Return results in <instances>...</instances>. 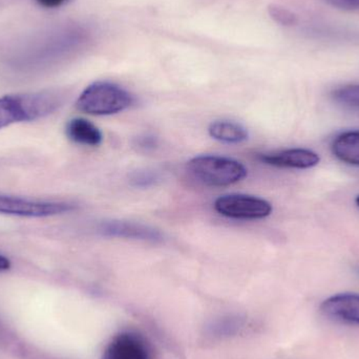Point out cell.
Returning a JSON list of instances; mask_svg holds the SVG:
<instances>
[{
    "label": "cell",
    "instance_id": "1",
    "mask_svg": "<svg viewBox=\"0 0 359 359\" xmlns=\"http://www.w3.org/2000/svg\"><path fill=\"white\" fill-rule=\"evenodd\" d=\"M60 103V96L52 92L0 97V130L46 117L56 111Z\"/></svg>",
    "mask_w": 359,
    "mask_h": 359
},
{
    "label": "cell",
    "instance_id": "2",
    "mask_svg": "<svg viewBox=\"0 0 359 359\" xmlns=\"http://www.w3.org/2000/svg\"><path fill=\"white\" fill-rule=\"evenodd\" d=\"M130 92L116 83L98 81L88 86L80 95L76 107L82 113L93 116H109L121 113L134 104Z\"/></svg>",
    "mask_w": 359,
    "mask_h": 359
},
{
    "label": "cell",
    "instance_id": "3",
    "mask_svg": "<svg viewBox=\"0 0 359 359\" xmlns=\"http://www.w3.org/2000/svg\"><path fill=\"white\" fill-rule=\"evenodd\" d=\"M188 170L201 183L211 187H226L238 183L247 177L244 164L219 156L204 155L192 158Z\"/></svg>",
    "mask_w": 359,
    "mask_h": 359
},
{
    "label": "cell",
    "instance_id": "4",
    "mask_svg": "<svg viewBox=\"0 0 359 359\" xmlns=\"http://www.w3.org/2000/svg\"><path fill=\"white\" fill-rule=\"evenodd\" d=\"M75 205L54 201L31 200L0 194V213L25 217H48L71 212Z\"/></svg>",
    "mask_w": 359,
    "mask_h": 359
},
{
    "label": "cell",
    "instance_id": "5",
    "mask_svg": "<svg viewBox=\"0 0 359 359\" xmlns=\"http://www.w3.org/2000/svg\"><path fill=\"white\" fill-rule=\"evenodd\" d=\"M215 209L219 215L230 219H259L271 215L272 205L257 196L232 194L217 198Z\"/></svg>",
    "mask_w": 359,
    "mask_h": 359
},
{
    "label": "cell",
    "instance_id": "6",
    "mask_svg": "<svg viewBox=\"0 0 359 359\" xmlns=\"http://www.w3.org/2000/svg\"><path fill=\"white\" fill-rule=\"evenodd\" d=\"M103 359H153L144 337L133 331L116 335L105 348Z\"/></svg>",
    "mask_w": 359,
    "mask_h": 359
},
{
    "label": "cell",
    "instance_id": "7",
    "mask_svg": "<svg viewBox=\"0 0 359 359\" xmlns=\"http://www.w3.org/2000/svg\"><path fill=\"white\" fill-rule=\"evenodd\" d=\"M320 311L335 322L359 326V294L341 293L333 295L324 301Z\"/></svg>",
    "mask_w": 359,
    "mask_h": 359
},
{
    "label": "cell",
    "instance_id": "8",
    "mask_svg": "<svg viewBox=\"0 0 359 359\" xmlns=\"http://www.w3.org/2000/svg\"><path fill=\"white\" fill-rule=\"evenodd\" d=\"M259 160L267 165L291 170H308L320 163V156L306 149H290L278 153L262 154Z\"/></svg>",
    "mask_w": 359,
    "mask_h": 359
},
{
    "label": "cell",
    "instance_id": "9",
    "mask_svg": "<svg viewBox=\"0 0 359 359\" xmlns=\"http://www.w3.org/2000/svg\"><path fill=\"white\" fill-rule=\"evenodd\" d=\"M98 231L109 238H130L158 243L163 241L161 232L155 228L133 222L109 221L100 224Z\"/></svg>",
    "mask_w": 359,
    "mask_h": 359
},
{
    "label": "cell",
    "instance_id": "10",
    "mask_svg": "<svg viewBox=\"0 0 359 359\" xmlns=\"http://www.w3.org/2000/svg\"><path fill=\"white\" fill-rule=\"evenodd\" d=\"M65 133L69 140L84 147H98L103 141L101 130L94 123L83 118L69 120Z\"/></svg>",
    "mask_w": 359,
    "mask_h": 359
},
{
    "label": "cell",
    "instance_id": "11",
    "mask_svg": "<svg viewBox=\"0 0 359 359\" xmlns=\"http://www.w3.org/2000/svg\"><path fill=\"white\" fill-rule=\"evenodd\" d=\"M332 153L339 161L359 166V132L351 130L339 135L333 141Z\"/></svg>",
    "mask_w": 359,
    "mask_h": 359
},
{
    "label": "cell",
    "instance_id": "12",
    "mask_svg": "<svg viewBox=\"0 0 359 359\" xmlns=\"http://www.w3.org/2000/svg\"><path fill=\"white\" fill-rule=\"evenodd\" d=\"M208 133L211 138L228 144H238L248 139L249 134L242 124L233 121L219 120L209 126Z\"/></svg>",
    "mask_w": 359,
    "mask_h": 359
},
{
    "label": "cell",
    "instance_id": "13",
    "mask_svg": "<svg viewBox=\"0 0 359 359\" xmlns=\"http://www.w3.org/2000/svg\"><path fill=\"white\" fill-rule=\"evenodd\" d=\"M333 95L339 102L359 107V86H349L339 88Z\"/></svg>",
    "mask_w": 359,
    "mask_h": 359
},
{
    "label": "cell",
    "instance_id": "14",
    "mask_svg": "<svg viewBox=\"0 0 359 359\" xmlns=\"http://www.w3.org/2000/svg\"><path fill=\"white\" fill-rule=\"evenodd\" d=\"M270 15L276 22L283 25H292L297 22V16L282 6H272L269 8Z\"/></svg>",
    "mask_w": 359,
    "mask_h": 359
},
{
    "label": "cell",
    "instance_id": "15",
    "mask_svg": "<svg viewBox=\"0 0 359 359\" xmlns=\"http://www.w3.org/2000/svg\"><path fill=\"white\" fill-rule=\"evenodd\" d=\"M158 181H159V176L156 172H149V170L135 172L130 179L133 185L136 187H151L156 185Z\"/></svg>",
    "mask_w": 359,
    "mask_h": 359
},
{
    "label": "cell",
    "instance_id": "16",
    "mask_svg": "<svg viewBox=\"0 0 359 359\" xmlns=\"http://www.w3.org/2000/svg\"><path fill=\"white\" fill-rule=\"evenodd\" d=\"M329 6L345 11H359V0H325Z\"/></svg>",
    "mask_w": 359,
    "mask_h": 359
},
{
    "label": "cell",
    "instance_id": "17",
    "mask_svg": "<svg viewBox=\"0 0 359 359\" xmlns=\"http://www.w3.org/2000/svg\"><path fill=\"white\" fill-rule=\"evenodd\" d=\"M136 147L142 151H153L158 147V139L156 137L149 136V135L139 137L137 139Z\"/></svg>",
    "mask_w": 359,
    "mask_h": 359
},
{
    "label": "cell",
    "instance_id": "18",
    "mask_svg": "<svg viewBox=\"0 0 359 359\" xmlns=\"http://www.w3.org/2000/svg\"><path fill=\"white\" fill-rule=\"evenodd\" d=\"M38 4L44 8H54L62 6L67 0H36Z\"/></svg>",
    "mask_w": 359,
    "mask_h": 359
},
{
    "label": "cell",
    "instance_id": "19",
    "mask_svg": "<svg viewBox=\"0 0 359 359\" xmlns=\"http://www.w3.org/2000/svg\"><path fill=\"white\" fill-rule=\"evenodd\" d=\"M11 268V262L8 257H4V255H0V272L6 271V270L10 269Z\"/></svg>",
    "mask_w": 359,
    "mask_h": 359
},
{
    "label": "cell",
    "instance_id": "20",
    "mask_svg": "<svg viewBox=\"0 0 359 359\" xmlns=\"http://www.w3.org/2000/svg\"><path fill=\"white\" fill-rule=\"evenodd\" d=\"M355 202L356 204H358V206L359 207V196H356Z\"/></svg>",
    "mask_w": 359,
    "mask_h": 359
}]
</instances>
